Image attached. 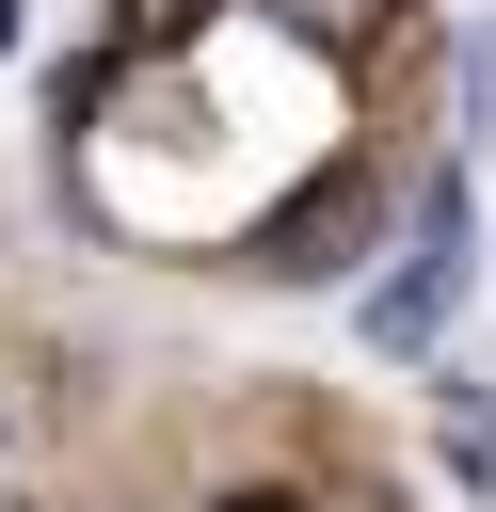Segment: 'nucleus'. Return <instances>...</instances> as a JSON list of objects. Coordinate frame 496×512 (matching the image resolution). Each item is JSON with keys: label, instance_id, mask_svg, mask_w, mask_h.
Segmentation results:
<instances>
[{"label": "nucleus", "instance_id": "423d86ee", "mask_svg": "<svg viewBox=\"0 0 496 512\" xmlns=\"http://www.w3.org/2000/svg\"><path fill=\"white\" fill-rule=\"evenodd\" d=\"M208 512H304V496H288V480H240V496H208Z\"/></svg>", "mask_w": 496, "mask_h": 512}, {"label": "nucleus", "instance_id": "f03ea898", "mask_svg": "<svg viewBox=\"0 0 496 512\" xmlns=\"http://www.w3.org/2000/svg\"><path fill=\"white\" fill-rule=\"evenodd\" d=\"M352 240H368V192H352V176H320V192H304V208L256 240V272H288V288H304V272H336Z\"/></svg>", "mask_w": 496, "mask_h": 512}, {"label": "nucleus", "instance_id": "f257e3e1", "mask_svg": "<svg viewBox=\"0 0 496 512\" xmlns=\"http://www.w3.org/2000/svg\"><path fill=\"white\" fill-rule=\"evenodd\" d=\"M464 256H480V208H464V176H416V224H400V272H384V288L352 304V320H368V352H432V320H448Z\"/></svg>", "mask_w": 496, "mask_h": 512}, {"label": "nucleus", "instance_id": "20e7f679", "mask_svg": "<svg viewBox=\"0 0 496 512\" xmlns=\"http://www.w3.org/2000/svg\"><path fill=\"white\" fill-rule=\"evenodd\" d=\"M192 32V0H128V48H176Z\"/></svg>", "mask_w": 496, "mask_h": 512}, {"label": "nucleus", "instance_id": "7ed1b4c3", "mask_svg": "<svg viewBox=\"0 0 496 512\" xmlns=\"http://www.w3.org/2000/svg\"><path fill=\"white\" fill-rule=\"evenodd\" d=\"M448 464H464V480H496V400H464V416H448Z\"/></svg>", "mask_w": 496, "mask_h": 512}, {"label": "nucleus", "instance_id": "39448f33", "mask_svg": "<svg viewBox=\"0 0 496 512\" xmlns=\"http://www.w3.org/2000/svg\"><path fill=\"white\" fill-rule=\"evenodd\" d=\"M288 16H320V32H368V16H384V0H288Z\"/></svg>", "mask_w": 496, "mask_h": 512}, {"label": "nucleus", "instance_id": "0eeeda50", "mask_svg": "<svg viewBox=\"0 0 496 512\" xmlns=\"http://www.w3.org/2000/svg\"><path fill=\"white\" fill-rule=\"evenodd\" d=\"M0 48H16V0H0Z\"/></svg>", "mask_w": 496, "mask_h": 512}]
</instances>
